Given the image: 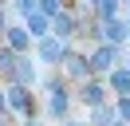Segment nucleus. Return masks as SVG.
I'll return each mask as SVG.
<instances>
[{
	"mask_svg": "<svg viewBox=\"0 0 130 126\" xmlns=\"http://www.w3.org/2000/svg\"><path fill=\"white\" fill-rule=\"evenodd\" d=\"M51 110H55V114H63V110H67V99H63V91H51Z\"/></svg>",
	"mask_w": 130,
	"mask_h": 126,
	"instance_id": "f257e3e1",
	"label": "nucleus"
},
{
	"mask_svg": "<svg viewBox=\"0 0 130 126\" xmlns=\"http://www.w3.org/2000/svg\"><path fill=\"white\" fill-rule=\"evenodd\" d=\"M12 106H16V110H28V91H12Z\"/></svg>",
	"mask_w": 130,
	"mask_h": 126,
	"instance_id": "f03ea898",
	"label": "nucleus"
},
{
	"mask_svg": "<svg viewBox=\"0 0 130 126\" xmlns=\"http://www.w3.org/2000/svg\"><path fill=\"white\" fill-rule=\"evenodd\" d=\"M110 59H114V55H110V51H106V47H103V51L95 55V67H99V71H103V67H110Z\"/></svg>",
	"mask_w": 130,
	"mask_h": 126,
	"instance_id": "7ed1b4c3",
	"label": "nucleus"
},
{
	"mask_svg": "<svg viewBox=\"0 0 130 126\" xmlns=\"http://www.w3.org/2000/svg\"><path fill=\"white\" fill-rule=\"evenodd\" d=\"M8 36H12V47H24V39H28V36H24L20 28H16V32H8Z\"/></svg>",
	"mask_w": 130,
	"mask_h": 126,
	"instance_id": "20e7f679",
	"label": "nucleus"
},
{
	"mask_svg": "<svg viewBox=\"0 0 130 126\" xmlns=\"http://www.w3.org/2000/svg\"><path fill=\"white\" fill-rule=\"evenodd\" d=\"M122 32H126L122 24H110V28H106V36H110V39H122Z\"/></svg>",
	"mask_w": 130,
	"mask_h": 126,
	"instance_id": "39448f33",
	"label": "nucleus"
}]
</instances>
